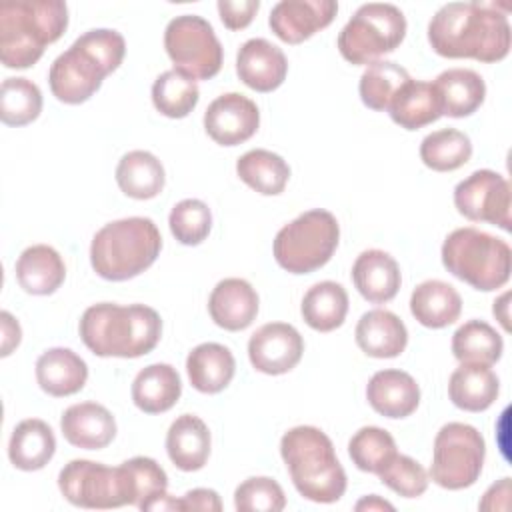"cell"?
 I'll use <instances>...</instances> for the list:
<instances>
[{"label":"cell","mask_w":512,"mask_h":512,"mask_svg":"<svg viewBox=\"0 0 512 512\" xmlns=\"http://www.w3.org/2000/svg\"><path fill=\"white\" fill-rule=\"evenodd\" d=\"M190 384L202 394L222 392L234 378L236 362L232 352L218 342H204L190 350L186 358Z\"/></svg>","instance_id":"cell-28"},{"label":"cell","mask_w":512,"mask_h":512,"mask_svg":"<svg viewBox=\"0 0 512 512\" xmlns=\"http://www.w3.org/2000/svg\"><path fill=\"white\" fill-rule=\"evenodd\" d=\"M258 8V0H218L220 20L230 30L246 28L254 20Z\"/></svg>","instance_id":"cell-46"},{"label":"cell","mask_w":512,"mask_h":512,"mask_svg":"<svg viewBox=\"0 0 512 512\" xmlns=\"http://www.w3.org/2000/svg\"><path fill=\"white\" fill-rule=\"evenodd\" d=\"M138 508L140 510H154V512H158V510H180V500L172 498L168 492H162V494H156V496L148 498Z\"/></svg>","instance_id":"cell-50"},{"label":"cell","mask_w":512,"mask_h":512,"mask_svg":"<svg viewBox=\"0 0 512 512\" xmlns=\"http://www.w3.org/2000/svg\"><path fill=\"white\" fill-rule=\"evenodd\" d=\"M118 468L130 506H140L148 498L162 494L168 488V476L164 468L148 456H134L122 462Z\"/></svg>","instance_id":"cell-41"},{"label":"cell","mask_w":512,"mask_h":512,"mask_svg":"<svg viewBox=\"0 0 512 512\" xmlns=\"http://www.w3.org/2000/svg\"><path fill=\"white\" fill-rule=\"evenodd\" d=\"M170 232L184 246H196L206 240L212 228L210 208L196 198L180 200L168 216Z\"/></svg>","instance_id":"cell-43"},{"label":"cell","mask_w":512,"mask_h":512,"mask_svg":"<svg viewBox=\"0 0 512 512\" xmlns=\"http://www.w3.org/2000/svg\"><path fill=\"white\" fill-rule=\"evenodd\" d=\"M410 80L406 68L390 60H376L368 64V68L360 76L358 92L370 110L384 112L388 110L396 92Z\"/></svg>","instance_id":"cell-37"},{"label":"cell","mask_w":512,"mask_h":512,"mask_svg":"<svg viewBox=\"0 0 512 512\" xmlns=\"http://www.w3.org/2000/svg\"><path fill=\"white\" fill-rule=\"evenodd\" d=\"M338 12L334 0H280L268 18L272 32L286 44H300L326 28Z\"/></svg>","instance_id":"cell-16"},{"label":"cell","mask_w":512,"mask_h":512,"mask_svg":"<svg viewBox=\"0 0 512 512\" xmlns=\"http://www.w3.org/2000/svg\"><path fill=\"white\" fill-rule=\"evenodd\" d=\"M280 454L292 484L306 500L332 504L346 492V472L332 440L316 426H294L280 440Z\"/></svg>","instance_id":"cell-5"},{"label":"cell","mask_w":512,"mask_h":512,"mask_svg":"<svg viewBox=\"0 0 512 512\" xmlns=\"http://www.w3.org/2000/svg\"><path fill=\"white\" fill-rule=\"evenodd\" d=\"M378 478L384 486L404 498H418L428 488V474L422 464L404 454H396L378 472Z\"/></svg>","instance_id":"cell-45"},{"label":"cell","mask_w":512,"mask_h":512,"mask_svg":"<svg viewBox=\"0 0 512 512\" xmlns=\"http://www.w3.org/2000/svg\"><path fill=\"white\" fill-rule=\"evenodd\" d=\"M502 350V336L484 320H468L452 334V354L460 362L492 366Z\"/></svg>","instance_id":"cell-36"},{"label":"cell","mask_w":512,"mask_h":512,"mask_svg":"<svg viewBox=\"0 0 512 512\" xmlns=\"http://www.w3.org/2000/svg\"><path fill=\"white\" fill-rule=\"evenodd\" d=\"M126 54L124 36L118 30L94 28L84 32L50 66L48 84L64 104L86 102L102 80L114 72Z\"/></svg>","instance_id":"cell-2"},{"label":"cell","mask_w":512,"mask_h":512,"mask_svg":"<svg viewBox=\"0 0 512 512\" xmlns=\"http://www.w3.org/2000/svg\"><path fill=\"white\" fill-rule=\"evenodd\" d=\"M390 118L406 130H418L436 122L442 112V100L434 82L408 80L388 106Z\"/></svg>","instance_id":"cell-26"},{"label":"cell","mask_w":512,"mask_h":512,"mask_svg":"<svg viewBox=\"0 0 512 512\" xmlns=\"http://www.w3.org/2000/svg\"><path fill=\"white\" fill-rule=\"evenodd\" d=\"M238 512H280L286 508L282 486L268 476H252L234 490Z\"/></svg>","instance_id":"cell-44"},{"label":"cell","mask_w":512,"mask_h":512,"mask_svg":"<svg viewBox=\"0 0 512 512\" xmlns=\"http://www.w3.org/2000/svg\"><path fill=\"white\" fill-rule=\"evenodd\" d=\"M200 98V90L194 78L182 74L180 70L162 72L152 84L154 108L168 118L188 116Z\"/></svg>","instance_id":"cell-39"},{"label":"cell","mask_w":512,"mask_h":512,"mask_svg":"<svg viewBox=\"0 0 512 512\" xmlns=\"http://www.w3.org/2000/svg\"><path fill=\"white\" fill-rule=\"evenodd\" d=\"M78 330L86 348L100 358H138L160 342L162 320L144 304L100 302L84 310Z\"/></svg>","instance_id":"cell-3"},{"label":"cell","mask_w":512,"mask_h":512,"mask_svg":"<svg viewBox=\"0 0 512 512\" xmlns=\"http://www.w3.org/2000/svg\"><path fill=\"white\" fill-rule=\"evenodd\" d=\"M60 430L66 442L84 450L106 448L116 436L112 412L98 402H80L64 410Z\"/></svg>","instance_id":"cell-18"},{"label":"cell","mask_w":512,"mask_h":512,"mask_svg":"<svg viewBox=\"0 0 512 512\" xmlns=\"http://www.w3.org/2000/svg\"><path fill=\"white\" fill-rule=\"evenodd\" d=\"M406 36L402 10L386 2L362 4L338 34V50L350 64H372L394 52Z\"/></svg>","instance_id":"cell-9"},{"label":"cell","mask_w":512,"mask_h":512,"mask_svg":"<svg viewBox=\"0 0 512 512\" xmlns=\"http://www.w3.org/2000/svg\"><path fill=\"white\" fill-rule=\"evenodd\" d=\"M160 250L162 236L156 224L144 216H130L108 222L94 234L90 264L100 278L122 282L148 270Z\"/></svg>","instance_id":"cell-6"},{"label":"cell","mask_w":512,"mask_h":512,"mask_svg":"<svg viewBox=\"0 0 512 512\" xmlns=\"http://www.w3.org/2000/svg\"><path fill=\"white\" fill-rule=\"evenodd\" d=\"M356 510H394V506L390 504V502H386V500H382V498H378L376 494H372V496H368V498H364V500H360L358 504H356Z\"/></svg>","instance_id":"cell-51"},{"label":"cell","mask_w":512,"mask_h":512,"mask_svg":"<svg viewBox=\"0 0 512 512\" xmlns=\"http://www.w3.org/2000/svg\"><path fill=\"white\" fill-rule=\"evenodd\" d=\"M210 430L194 414L178 416L166 434V452L170 462L184 472L200 470L210 456Z\"/></svg>","instance_id":"cell-23"},{"label":"cell","mask_w":512,"mask_h":512,"mask_svg":"<svg viewBox=\"0 0 512 512\" xmlns=\"http://www.w3.org/2000/svg\"><path fill=\"white\" fill-rule=\"evenodd\" d=\"M456 210L472 222H488L510 232V184L494 170H476L454 188Z\"/></svg>","instance_id":"cell-13"},{"label":"cell","mask_w":512,"mask_h":512,"mask_svg":"<svg viewBox=\"0 0 512 512\" xmlns=\"http://www.w3.org/2000/svg\"><path fill=\"white\" fill-rule=\"evenodd\" d=\"M236 72L248 88L256 92H272L284 82L288 60L284 52L266 38H250L238 50Z\"/></svg>","instance_id":"cell-17"},{"label":"cell","mask_w":512,"mask_h":512,"mask_svg":"<svg viewBox=\"0 0 512 512\" xmlns=\"http://www.w3.org/2000/svg\"><path fill=\"white\" fill-rule=\"evenodd\" d=\"M180 510H206V512H220L222 502L218 492L210 488H194L180 498Z\"/></svg>","instance_id":"cell-47"},{"label":"cell","mask_w":512,"mask_h":512,"mask_svg":"<svg viewBox=\"0 0 512 512\" xmlns=\"http://www.w3.org/2000/svg\"><path fill=\"white\" fill-rule=\"evenodd\" d=\"M340 226L328 210H308L282 226L274 238L272 252L280 268L290 274H310L322 268L334 254Z\"/></svg>","instance_id":"cell-8"},{"label":"cell","mask_w":512,"mask_h":512,"mask_svg":"<svg viewBox=\"0 0 512 512\" xmlns=\"http://www.w3.org/2000/svg\"><path fill=\"white\" fill-rule=\"evenodd\" d=\"M508 292L506 294H502L498 300H494V316H498V320L502 322V326L508 330L510 326H508V314H506V310H508Z\"/></svg>","instance_id":"cell-52"},{"label":"cell","mask_w":512,"mask_h":512,"mask_svg":"<svg viewBox=\"0 0 512 512\" xmlns=\"http://www.w3.org/2000/svg\"><path fill=\"white\" fill-rule=\"evenodd\" d=\"M500 392V380L486 364H468L452 372L448 380V396L454 406L466 412H482L494 404Z\"/></svg>","instance_id":"cell-27"},{"label":"cell","mask_w":512,"mask_h":512,"mask_svg":"<svg viewBox=\"0 0 512 512\" xmlns=\"http://www.w3.org/2000/svg\"><path fill=\"white\" fill-rule=\"evenodd\" d=\"M434 86L442 100V112L450 118L474 114L486 96L482 76L470 68H448L436 76Z\"/></svg>","instance_id":"cell-32"},{"label":"cell","mask_w":512,"mask_h":512,"mask_svg":"<svg viewBox=\"0 0 512 512\" xmlns=\"http://www.w3.org/2000/svg\"><path fill=\"white\" fill-rule=\"evenodd\" d=\"M348 454L358 470L378 474L398 450L390 432L378 426H364L350 438Z\"/></svg>","instance_id":"cell-42"},{"label":"cell","mask_w":512,"mask_h":512,"mask_svg":"<svg viewBox=\"0 0 512 512\" xmlns=\"http://www.w3.org/2000/svg\"><path fill=\"white\" fill-rule=\"evenodd\" d=\"M14 270L20 288L34 296H48L56 292L66 278L62 256L48 244L28 246L18 256Z\"/></svg>","instance_id":"cell-25"},{"label":"cell","mask_w":512,"mask_h":512,"mask_svg":"<svg viewBox=\"0 0 512 512\" xmlns=\"http://www.w3.org/2000/svg\"><path fill=\"white\" fill-rule=\"evenodd\" d=\"M42 112L40 88L22 76L6 78L0 86V118L8 126H26Z\"/></svg>","instance_id":"cell-40"},{"label":"cell","mask_w":512,"mask_h":512,"mask_svg":"<svg viewBox=\"0 0 512 512\" xmlns=\"http://www.w3.org/2000/svg\"><path fill=\"white\" fill-rule=\"evenodd\" d=\"M484 456L486 444L474 426L448 422L434 438L430 478L446 490L468 488L480 478Z\"/></svg>","instance_id":"cell-10"},{"label":"cell","mask_w":512,"mask_h":512,"mask_svg":"<svg viewBox=\"0 0 512 512\" xmlns=\"http://www.w3.org/2000/svg\"><path fill=\"white\" fill-rule=\"evenodd\" d=\"M68 26L62 0H16L0 4V60L6 68H30Z\"/></svg>","instance_id":"cell-4"},{"label":"cell","mask_w":512,"mask_h":512,"mask_svg":"<svg viewBox=\"0 0 512 512\" xmlns=\"http://www.w3.org/2000/svg\"><path fill=\"white\" fill-rule=\"evenodd\" d=\"M182 394V380L170 364H150L132 382V402L146 414L170 410Z\"/></svg>","instance_id":"cell-30"},{"label":"cell","mask_w":512,"mask_h":512,"mask_svg":"<svg viewBox=\"0 0 512 512\" xmlns=\"http://www.w3.org/2000/svg\"><path fill=\"white\" fill-rule=\"evenodd\" d=\"M510 24L496 4L448 2L428 24V42L444 58L500 62L510 52Z\"/></svg>","instance_id":"cell-1"},{"label":"cell","mask_w":512,"mask_h":512,"mask_svg":"<svg viewBox=\"0 0 512 512\" xmlns=\"http://www.w3.org/2000/svg\"><path fill=\"white\" fill-rule=\"evenodd\" d=\"M444 268L476 290L490 292L510 280L512 250L508 242L478 228L450 232L442 244Z\"/></svg>","instance_id":"cell-7"},{"label":"cell","mask_w":512,"mask_h":512,"mask_svg":"<svg viewBox=\"0 0 512 512\" xmlns=\"http://www.w3.org/2000/svg\"><path fill=\"white\" fill-rule=\"evenodd\" d=\"M354 336L358 348L372 358H396L408 344L404 322L384 308L364 312L356 324Z\"/></svg>","instance_id":"cell-21"},{"label":"cell","mask_w":512,"mask_h":512,"mask_svg":"<svg viewBox=\"0 0 512 512\" xmlns=\"http://www.w3.org/2000/svg\"><path fill=\"white\" fill-rule=\"evenodd\" d=\"M36 380L50 396H72L84 388L88 366L70 348H50L36 360Z\"/></svg>","instance_id":"cell-24"},{"label":"cell","mask_w":512,"mask_h":512,"mask_svg":"<svg viewBox=\"0 0 512 512\" xmlns=\"http://www.w3.org/2000/svg\"><path fill=\"white\" fill-rule=\"evenodd\" d=\"M164 48L174 70L194 80H208L222 68V44L202 16L182 14L172 18L164 30Z\"/></svg>","instance_id":"cell-11"},{"label":"cell","mask_w":512,"mask_h":512,"mask_svg":"<svg viewBox=\"0 0 512 512\" xmlns=\"http://www.w3.org/2000/svg\"><path fill=\"white\" fill-rule=\"evenodd\" d=\"M410 312L426 328H444L458 320L462 298L444 280H424L412 290Z\"/></svg>","instance_id":"cell-29"},{"label":"cell","mask_w":512,"mask_h":512,"mask_svg":"<svg viewBox=\"0 0 512 512\" xmlns=\"http://www.w3.org/2000/svg\"><path fill=\"white\" fill-rule=\"evenodd\" d=\"M62 496L78 508L108 510L126 506L120 468L92 460H70L58 474Z\"/></svg>","instance_id":"cell-12"},{"label":"cell","mask_w":512,"mask_h":512,"mask_svg":"<svg viewBox=\"0 0 512 512\" xmlns=\"http://www.w3.org/2000/svg\"><path fill=\"white\" fill-rule=\"evenodd\" d=\"M236 174L258 194L276 196L288 184L290 166L282 156L264 148H256L238 158Z\"/></svg>","instance_id":"cell-35"},{"label":"cell","mask_w":512,"mask_h":512,"mask_svg":"<svg viewBox=\"0 0 512 512\" xmlns=\"http://www.w3.org/2000/svg\"><path fill=\"white\" fill-rule=\"evenodd\" d=\"M352 280L362 298L372 304L390 302L402 284L398 262L378 248L364 250L356 258L352 266Z\"/></svg>","instance_id":"cell-22"},{"label":"cell","mask_w":512,"mask_h":512,"mask_svg":"<svg viewBox=\"0 0 512 512\" xmlns=\"http://www.w3.org/2000/svg\"><path fill=\"white\" fill-rule=\"evenodd\" d=\"M472 156L470 138L456 128H442L424 136L420 160L436 172H452L464 166Z\"/></svg>","instance_id":"cell-38"},{"label":"cell","mask_w":512,"mask_h":512,"mask_svg":"<svg viewBox=\"0 0 512 512\" xmlns=\"http://www.w3.org/2000/svg\"><path fill=\"white\" fill-rule=\"evenodd\" d=\"M0 330H2V338H0V356H8L12 354L14 348H18L20 340H22V328L18 324V320L2 310L0 312Z\"/></svg>","instance_id":"cell-48"},{"label":"cell","mask_w":512,"mask_h":512,"mask_svg":"<svg viewBox=\"0 0 512 512\" xmlns=\"http://www.w3.org/2000/svg\"><path fill=\"white\" fill-rule=\"evenodd\" d=\"M496 496H502V498H508L510 496V478H502L498 484H492L482 502L478 504L480 510H506L508 508V500H504L502 504H496Z\"/></svg>","instance_id":"cell-49"},{"label":"cell","mask_w":512,"mask_h":512,"mask_svg":"<svg viewBox=\"0 0 512 512\" xmlns=\"http://www.w3.org/2000/svg\"><path fill=\"white\" fill-rule=\"evenodd\" d=\"M368 404L386 418H406L420 404V388L404 370H380L366 386Z\"/></svg>","instance_id":"cell-20"},{"label":"cell","mask_w":512,"mask_h":512,"mask_svg":"<svg viewBox=\"0 0 512 512\" xmlns=\"http://www.w3.org/2000/svg\"><path fill=\"white\" fill-rule=\"evenodd\" d=\"M164 166L146 150H132L124 154L116 166V182L120 190L134 200H150L164 188Z\"/></svg>","instance_id":"cell-33"},{"label":"cell","mask_w":512,"mask_h":512,"mask_svg":"<svg viewBox=\"0 0 512 512\" xmlns=\"http://www.w3.org/2000/svg\"><path fill=\"white\" fill-rule=\"evenodd\" d=\"M208 312L220 328L230 332L244 330L258 314V294L244 278H224L208 298Z\"/></svg>","instance_id":"cell-19"},{"label":"cell","mask_w":512,"mask_h":512,"mask_svg":"<svg viewBox=\"0 0 512 512\" xmlns=\"http://www.w3.org/2000/svg\"><path fill=\"white\" fill-rule=\"evenodd\" d=\"M56 452L52 428L38 418H26L12 430L8 442V458L14 468L34 472L44 468Z\"/></svg>","instance_id":"cell-31"},{"label":"cell","mask_w":512,"mask_h":512,"mask_svg":"<svg viewBox=\"0 0 512 512\" xmlns=\"http://www.w3.org/2000/svg\"><path fill=\"white\" fill-rule=\"evenodd\" d=\"M300 312L312 330L332 332L342 326L348 314V294L338 282H318L304 294Z\"/></svg>","instance_id":"cell-34"},{"label":"cell","mask_w":512,"mask_h":512,"mask_svg":"<svg viewBox=\"0 0 512 512\" xmlns=\"http://www.w3.org/2000/svg\"><path fill=\"white\" fill-rule=\"evenodd\" d=\"M304 340L286 322H268L248 340V358L254 370L270 376L290 372L302 358Z\"/></svg>","instance_id":"cell-14"},{"label":"cell","mask_w":512,"mask_h":512,"mask_svg":"<svg viewBox=\"0 0 512 512\" xmlns=\"http://www.w3.org/2000/svg\"><path fill=\"white\" fill-rule=\"evenodd\" d=\"M260 126L258 106L244 94L228 92L212 100L204 112V130L220 146H238Z\"/></svg>","instance_id":"cell-15"}]
</instances>
